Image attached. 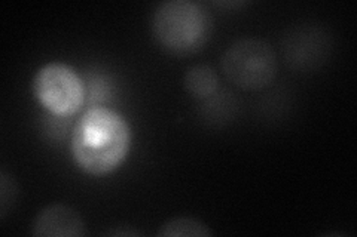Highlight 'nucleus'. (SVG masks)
Segmentation results:
<instances>
[{
  "instance_id": "f257e3e1",
  "label": "nucleus",
  "mask_w": 357,
  "mask_h": 237,
  "mask_svg": "<svg viewBox=\"0 0 357 237\" xmlns=\"http://www.w3.org/2000/svg\"><path fill=\"white\" fill-rule=\"evenodd\" d=\"M131 140L130 123L121 113L93 106L76 122L70 152L81 171L91 177H105L126 162Z\"/></svg>"
},
{
  "instance_id": "f03ea898",
  "label": "nucleus",
  "mask_w": 357,
  "mask_h": 237,
  "mask_svg": "<svg viewBox=\"0 0 357 237\" xmlns=\"http://www.w3.org/2000/svg\"><path fill=\"white\" fill-rule=\"evenodd\" d=\"M152 36L158 47L173 56L199 52L213 31V19L192 0H169L156 6L151 19Z\"/></svg>"
},
{
  "instance_id": "7ed1b4c3",
  "label": "nucleus",
  "mask_w": 357,
  "mask_h": 237,
  "mask_svg": "<svg viewBox=\"0 0 357 237\" xmlns=\"http://www.w3.org/2000/svg\"><path fill=\"white\" fill-rule=\"evenodd\" d=\"M222 72L228 81L244 91H259L277 74V58L271 44L261 39H240L223 52Z\"/></svg>"
},
{
  "instance_id": "20e7f679",
  "label": "nucleus",
  "mask_w": 357,
  "mask_h": 237,
  "mask_svg": "<svg viewBox=\"0 0 357 237\" xmlns=\"http://www.w3.org/2000/svg\"><path fill=\"white\" fill-rule=\"evenodd\" d=\"M33 94L39 104L52 116H75L85 104L86 86L77 72L64 63L42 65L33 77Z\"/></svg>"
},
{
  "instance_id": "39448f33",
  "label": "nucleus",
  "mask_w": 357,
  "mask_h": 237,
  "mask_svg": "<svg viewBox=\"0 0 357 237\" xmlns=\"http://www.w3.org/2000/svg\"><path fill=\"white\" fill-rule=\"evenodd\" d=\"M31 234L38 237H81L86 227L79 212L64 203L43 208L31 222Z\"/></svg>"
},
{
  "instance_id": "423d86ee",
  "label": "nucleus",
  "mask_w": 357,
  "mask_h": 237,
  "mask_svg": "<svg viewBox=\"0 0 357 237\" xmlns=\"http://www.w3.org/2000/svg\"><path fill=\"white\" fill-rule=\"evenodd\" d=\"M321 35H312V31L305 33L303 30H296L295 35L289 36L284 43V56L290 64H294L296 69H308L312 63H317L325 43L319 39Z\"/></svg>"
},
{
  "instance_id": "0eeeda50",
  "label": "nucleus",
  "mask_w": 357,
  "mask_h": 237,
  "mask_svg": "<svg viewBox=\"0 0 357 237\" xmlns=\"http://www.w3.org/2000/svg\"><path fill=\"white\" fill-rule=\"evenodd\" d=\"M218 74L210 65L206 64H197L191 67L183 77L186 92L197 99H206L213 95L218 89Z\"/></svg>"
},
{
  "instance_id": "6e6552de",
  "label": "nucleus",
  "mask_w": 357,
  "mask_h": 237,
  "mask_svg": "<svg viewBox=\"0 0 357 237\" xmlns=\"http://www.w3.org/2000/svg\"><path fill=\"white\" fill-rule=\"evenodd\" d=\"M156 234L160 237H208L213 231L195 218L176 217L165 221Z\"/></svg>"
},
{
  "instance_id": "1a4fd4ad",
  "label": "nucleus",
  "mask_w": 357,
  "mask_h": 237,
  "mask_svg": "<svg viewBox=\"0 0 357 237\" xmlns=\"http://www.w3.org/2000/svg\"><path fill=\"white\" fill-rule=\"evenodd\" d=\"M17 197V186L15 181L6 172L0 174V218L8 215L9 208L14 205Z\"/></svg>"
}]
</instances>
